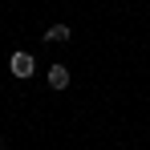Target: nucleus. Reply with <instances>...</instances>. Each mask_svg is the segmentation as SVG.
I'll return each instance as SVG.
<instances>
[{
	"instance_id": "1",
	"label": "nucleus",
	"mask_w": 150,
	"mask_h": 150,
	"mask_svg": "<svg viewBox=\"0 0 150 150\" xmlns=\"http://www.w3.org/2000/svg\"><path fill=\"white\" fill-rule=\"evenodd\" d=\"M8 69H12V77H33V69H37V61H33V53H12Z\"/></svg>"
},
{
	"instance_id": "2",
	"label": "nucleus",
	"mask_w": 150,
	"mask_h": 150,
	"mask_svg": "<svg viewBox=\"0 0 150 150\" xmlns=\"http://www.w3.org/2000/svg\"><path fill=\"white\" fill-rule=\"evenodd\" d=\"M49 85L53 89H65V85H69V69H65V65H53L49 69Z\"/></svg>"
},
{
	"instance_id": "3",
	"label": "nucleus",
	"mask_w": 150,
	"mask_h": 150,
	"mask_svg": "<svg viewBox=\"0 0 150 150\" xmlns=\"http://www.w3.org/2000/svg\"><path fill=\"white\" fill-rule=\"evenodd\" d=\"M45 41H49V45H61V41H69V25H53V28H45Z\"/></svg>"
}]
</instances>
